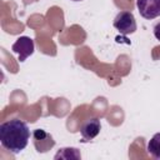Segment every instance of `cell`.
<instances>
[{
  "mask_svg": "<svg viewBox=\"0 0 160 160\" xmlns=\"http://www.w3.org/2000/svg\"><path fill=\"white\" fill-rule=\"evenodd\" d=\"M136 6L140 15L146 20L160 16V0H136Z\"/></svg>",
  "mask_w": 160,
  "mask_h": 160,
  "instance_id": "4",
  "label": "cell"
},
{
  "mask_svg": "<svg viewBox=\"0 0 160 160\" xmlns=\"http://www.w3.org/2000/svg\"><path fill=\"white\" fill-rule=\"evenodd\" d=\"M34 40L29 36H20L16 39V41L12 44L11 50L18 54V59L20 62L25 61L30 55L34 52Z\"/></svg>",
  "mask_w": 160,
  "mask_h": 160,
  "instance_id": "3",
  "label": "cell"
},
{
  "mask_svg": "<svg viewBox=\"0 0 160 160\" xmlns=\"http://www.w3.org/2000/svg\"><path fill=\"white\" fill-rule=\"evenodd\" d=\"M114 26L122 35H129V34L135 32L136 20H135L134 14L131 11H126V10L120 11L114 19Z\"/></svg>",
  "mask_w": 160,
  "mask_h": 160,
  "instance_id": "2",
  "label": "cell"
},
{
  "mask_svg": "<svg viewBox=\"0 0 160 160\" xmlns=\"http://www.w3.org/2000/svg\"><path fill=\"white\" fill-rule=\"evenodd\" d=\"M30 139L28 125L20 119H11L0 125L1 145L12 154H19L24 150Z\"/></svg>",
  "mask_w": 160,
  "mask_h": 160,
  "instance_id": "1",
  "label": "cell"
},
{
  "mask_svg": "<svg viewBox=\"0 0 160 160\" xmlns=\"http://www.w3.org/2000/svg\"><path fill=\"white\" fill-rule=\"evenodd\" d=\"M32 139L35 149L39 152H46L55 145V140L52 139V136L42 129H35L32 132Z\"/></svg>",
  "mask_w": 160,
  "mask_h": 160,
  "instance_id": "5",
  "label": "cell"
},
{
  "mask_svg": "<svg viewBox=\"0 0 160 160\" xmlns=\"http://www.w3.org/2000/svg\"><path fill=\"white\" fill-rule=\"evenodd\" d=\"M72 1H81V0H72Z\"/></svg>",
  "mask_w": 160,
  "mask_h": 160,
  "instance_id": "9",
  "label": "cell"
},
{
  "mask_svg": "<svg viewBox=\"0 0 160 160\" xmlns=\"http://www.w3.org/2000/svg\"><path fill=\"white\" fill-rule=\"evenodd\" d=\"M146 150L148 152L155 158V159H159L160 158V132L155 134L148 142V146H146Z\"/></svg>",
  "mask_w": 160,
  "mask_h": 160,
  "instance_id": "7",
  "label": "cell"
},
{
  "mask_svg": "<svg viewBox=\"0 0 160 160\" xmlns=\"http://www.w3.org/2000/svg\"><path fill=\"white\" fill-rule=\"evenodd\" d=\"M154 35H155V38L160 41V22H158V24L154 26Z\"/></svg>",
  "mask_w": 160,
  "mask_h": 160,
  "instance_id": "8",
  "label": "cell"
},
{
  "mask_svg": "<svg viewBox=\"0 0 160 160\" xmlns=\"http://www.w3.org/2000/svg\"><path fill=\"white\" fill-rule=\"evenodd\" d=\"M100 129H101V124H100V120L98 118H91V119H88L80 128V132H81V136H82V140L84 141H90L92 140L94 138H96L100 132Z\"/></svg>",
  "mask_w": 160,
  "mask_h": 160,
  "instance_id": "6",
  "label": "cell"
}]
</instances>
